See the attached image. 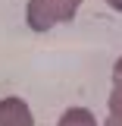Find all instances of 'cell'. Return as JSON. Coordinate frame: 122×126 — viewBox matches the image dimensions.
<instances>
[{
    "instance_id": "6da1fadb",
    "label": "cell",
    "mask_w": 122,
    "mask_h": 126,
    "mask_svg": "<svg viewBox=\"0 0 122 126\" xmlns=\"http://www.w3.org/2000/svg\"><path fill=\"white\" fill-rule=\"evenodd\" d=\"M78 3H81V0H31V10H28V13H38V10L44 6V19H41L38 29H47V25H53V22H60V19L75 16Z\"/></svg>"
},
{
    "instance_id": "7a4b0ae2",
    "label": "cell",
    "mask_w": 122,
    "mask_h": 126,
    "mask_svg": "<svg viewBox=\"0 0 122 126\" xmlns=\"http://www.w3.org/2000/svg\"><path fill=\"white\" fill-rule=\"evenodd\" d=\"M0 126H34L28 104L22 98H3L0 101Z\"/></svg>"
},
{
    "instance_id": "3957f363",
    "label": "cell",
    "mask_w": 122,
    "mask_h": 126,
    "mask_svg": "<svg viewBox=\"0 0 122 126\" xmlns=\"http://www.w3.org/2000/svg\"><path fill=\"white\" fill-rule=\"evenodd\" d=\"M60 126H97V123H94V117L88 113V110L75 107V110H69V113L60 120Z\"/></svg>"
},
{
    "instance_id": "277c9868",
    "label": "cell",
    "mask_w": 122,
    "mask_h": 126,
    "mask_svg": "<svg viewBox=\"0 0 122 126\" xmlns=\"http://www.w3.org/2000/svg\"><path fill=\"white\" fill-rule=\"evenodd\" d=\"M107 3H113L116 10H122V0H107Z\"/></svg>"
}]
</instances>
